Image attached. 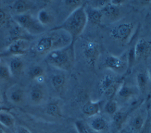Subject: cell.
Here are the masks:
<instances>
[{"label": "cell", "instance_id": "obj_18", "mask_svg": "<svg viewBox=\"0 0 151 133\" xmlns=\"http://www.w3.org/2000/svg\"><path fill=\"white\" fill-rule=\"evenodd\" d=\"M87 21L93 25H99L103 19V14L101 9L97 8H90L86 10Z\"/></svg>", "mask_w": 151, "mask_h": 133}, {"label": "cell", "instance_id": "obj_21", "mask_svg": "<svg viewBox=\"0 0 151 133\" xmlns=\"http://www.w3.org/2000/svg\"><path fill=\"white\" fill-rule=\"evenodd\" d=\"M30 7L29 3L25 1H16L12 7V11L14 15H19L28 12Z\"/></svg>", "mask_w": 151, "mask_h": 133}, {"label": "cell", "instance_id": "obj_7", "mask_svg": "<svg viewBox=\"0 0 151 133\" xmlns=\"http://www.w3.org/2000/svg\"><path fill=\"white\" fill-rule=\"evenodd\" d=\"M5 95L7 100L15 105H22L27 101V92L18 84H14L9 87Z\"/></svg>", "mask_w": 151, "mask_h": 133}, {"label": "cell", "instance_id": "obj_15", "mask_svg": "<svg viewBox=\"0 0 151 133\" xmlns=\"http://www.w3.org/2000/svg\"><path fill=\"white\" fill-rule=\"evenodd\" d=\"M145 122V118L141 113L135 114L130 120L128 125L129 133H139L142 129Z\"/></svg>", "mask_w": 151, "mask_h": 133}, {"label": "cell", "instance_id": "obj_13", "mask_svg": "<svg viewBox=\"0 0 151 133\" xmlns=\"http://www.w3.org/2000/svg\"><path fill=\"white\" fill-rule=\"evenodd\" d=\"M87 124L94 132H103L107 127V121L104 118L99 115L89 117Z\"/></svg>", "mask_w": 151, "mask_h": 133}, {"label": "cell", "instance_id": "obj_33", "mask_svg": "<svg viewBox=\"0 0 151 133\" xmlns=\"http://www.w3.org/2000/svg\"><path fill=\"white\" fill-rule=\"evenodd\" d=\"M15 133H31V131L25 126H18L15 129Z\"/></svg>", "mask_w": 151, "mask_h": 133}, {"label": "cell", "instance_id": "obj_25", "mask_svg": "<svg viewBox=\"0 0 151 133\" xmlns=\"http://www.w3.org/2000/svg\"><path fill=\"white\" fill-rule=\"evenodd\" d=\"M117 95L123 99H127L132 96L133 94V88L126 84H123L117 90Z\"/></svg>", "mask_w": 151, "mask_h": 133}, {"label": "cell", "instance_id": "obj_6", "mask_svg": "<svg viewBox=\"0 0 151 133\" xmlns=\"http://www.w3.org/2000/svg\"><path fill=\"white\" fill-rule=\"evenodd\" d=\"M47 89L41 82L34 85L27 92V101L32 105H40L47 99Z\"/></svg>", "mask_w": 151, "mask_h": 133}, {"label": "cell", "instance_id": "obj_12", "mask_svg": "<svg viewBox=\"0 0 151 133\" xmlns=\"http://www.w3.org/2000/svg\"><path fill=\"white\" fill-rule=\"evenodd\" d=\"M29 48V41L24 39H17L9 44L8 51L13 55L19 56L25 53Z\"/></svg>", "mask_w": 151, "mask_h": 133}, {"label": "cell", "instance_id": "obj_34", "mask_svg": "<svg viewBox=\"0 0 151 133\" xmlns=\"http://www.w3.org/2000/svg\"><path fill=\"white\" fill-rule=\"evenodd\" d=\"M147 74H148V76H149V77L150 80H151V66H150V67L149 68V70H148Z\"/></svg>", "mask_w": 151, "mask_h": 133}, {"label": "cell", "instance_id": "obj_11", "mask_svg": "<svg viewBox=\"0 0 151 133\" xmlns=\"http://www.w3.org/2000/svg\"><path fill=\"white\" fill-rule=\"evenodd\" d=\"M151 53V41L141 38L136 42L134 50L133 58L136 61H140L146 58Z\"/></svg>", "mask_w": 151, "mask_h": 133}, {"label": "cell", "instance_id": "obj_10", "mask_svg": "<svg viewBox=\"0 0 151 133\" xmlns=\"http://www.w3.org/2000/svg\"><path fill=\"white\" fill-rule=\"evenodd\" d=\"M116 83L117 80L114 76L111 74H105L99 82V92L106 97L110 98L116 92Z\"/></svg>", "mask_w": 151, "mask_h": 133}, {"label": "cell", "instance_id": "obj_31", "mask_svg": "<svg viewBox=\"0 0 151 133\" xmlns=\"http://www.w3.org/2000/svg\"><path fill=\"white\" fill-rule=\"evenodd\" d=\"M7 18V14L5 9L0 6V25H2Z\"/></svg>", "mask_w": 151, "mask_h": 133}, {"label": "cell", "instance_id": "obj_9", "mask_svg": "<svg viewBox=\"0 0 151 133\" xmlns=\"http://www.w3.org/2000/svg\"><path fill=\"white\" fill-rule=\"evenodd\" d=\"M99 44L94 40H88L83 46V53L87 63L93 65L97 60L100 55Z\"/></svg>", "mask_w": 151, "mask_h": 133}, {"label": "cell", "instance_id": "obj_27", "mask_svg": "<svg viewBox=\"0 0 151 133\" xmlns=\"http://www.w3.org/2000/svg\"><path fill=\"white\" fill-rule=\"evenodd\" d=\"M12 74L7 64L0 63V82L8 81Z\"/></svg>", "mask_w": 151, "mask_h": 133}, {"label": "cell", "instance_id": "obj_14", "mask_svg": "<svg viewBox=\"0 0 151 133\" xmlns=\"http://www.w3.org/2000/svg\"><path fill=\"white\" fill-rule=\"evenodd\" d=\"M36 17L44 27L52 24L55 21V15L53 12L47 8H43L39 10Z\"/></svg>", "mask_w": 151, "mask_h": 133}, {"label": "cell", "instance_id": "obj_28", "mask_svg": "<svg viewBox=\"0 0 151 133\" xmlns=\"http://www.w3.org/2000/svg\"><path fill=\"white\" fill-rule=\"evenodd\" d=\"M126 119V114L124 112L121 111H117L113 115V124L116 127H120L123 124Z\"/></svg>", "mask_w": 151, "mask_h": 133}, {"label": "cell", "instance_id": "obj_5", "mask_svg": "<svg viewBox=\"0 0 151 133\" xmlns=\"http://www.w3.org/2000/svg\"><path fill=\"white\" fill-rule=\"evenodd\" d=\"M134 33V25L132 22H123L114 27L110 31L112 40L120 43H126Z\"/></svg>", "mask_w": 151, "mask_h": 133}, {"label": "cell", "instance_id": "obj_3", "mask_svg": "<svg viewBox=\"0 0 151 133\" xmlns=\"http://www.w3.org/2000/svg\"><path fill=\"white\" fill-rule=\"evenodd\" d=\"M87 22L86 9L84 6H80L72 11L60 28L67 31L71 35L73 39H74L83 33Z\"/></svg>", "mask_w": 151, "mask_h": 133}, {"label": "cell", "instance_id": "obj_17", "mask_svg": "<svg viewBox=\"0 0 151 133\" xmlns=\"http://www.w3.org/2000/svg\"><path fill=\"white\" fill-rule=\"evenodd\" d=\"M12 76H18L22 74L25 70V63L24 61L17 57H14L10 60L8 64Z\"/></svg>", "mask_w": 151, "mask_h": 133}, {"label": "cell", "instance_id": "obj_4", "mask_svg": "<svg viewBox=\"0 0 151 133\" xmlns=\"http://www.w3.org/2000/svg\"><path fill=\"white\" fill-rule=\"evenodd\" d=\"M13 18L18 25L31 34H40L44 31L45 27L38 22L37 17L28 12L14 15Z\"/></svg>", "mask_w": 151, "mask_h": 133}, {"label": "cell", "instance_id": "obj_36", "mask_svg": "<svg viewBox=\"0 0 151 133\" xmlns=\"http://www.w3.org/2000/svg\"><path fill=\"white\" fill-rule=\"evenodd\" d=\"M1 91H0V102H1Z\"/></svg>", "mask_w": 151, "mask_h": 133}, {"label": "cell", "instance_id": "obj_26", "mask_svg": "<svg viewBox=\"0 0 151 133\" xmlns=\"http://www.w3.org/2000/svg\"><path fill=\"white\" fill-rule=\"evenodd\" d=\"M46 113L52 117H59L61 115V109L57 103L54 102L49 103L46 107Z\"/></svg>", "mask_w": 151, "mask_h": 133}, {"label": "cell", "instance_id": "obj_8", "mask_svg": "<svg viewBox=\"0 0 151 133\" xmlns=\"http://www.w3.org/2000/svg\"><path fill=\"white\" fill-rule=\"evenodd\" d=\"M103 64L107 69L115 73L121 74L126 70L127 61L124 58L120 56L110 54L106 57Z\"/></svg>", "mask_w": 151, "mask_h": 133}, {"label": "cell", "instance_id": "obj_30", "mask_svg": "<svg viewBox=\"0 0 151 133\" xmlns=\"http://www.w3.org/2000/svg\"><path fill=\"white\" fill-rule=\"evenodd\" d=\"M106 112L109 114L113 115L117 111V104L114 100H110L106 105Z\"/></svg>", "mask_w": 151, "mask_h": 133}, {"label": "cell", "instance_id": "obj_32", "mask_svg": "<svg viewBox=\"0 0 151 133\" xmlns=\"http://www.w3.org/2000/svg\"><path fill=\"white\" fill-rule=\"evenodd\" d=\"M65 3L67 5L70 7H76V8L80 7L81 1H65Z\"/></svg>", "mask_w": 151, "mask_h": 133}, {"label": "cell", "instance_id": "obj_20", "mask_svg": "<svg viewBox=\"0 0 151 133\" xmlns=\"http://www.w3.org/2000/svg\"><path fill=\"white\" fill-rule=\"evenodd\" d=\"M51 83L56 91L61 92L65 86V77L61 73L54 74L51 77Z\"/></svg>", "mask_w": 151, "mask_h": 133}, {"label": "cell", "instance_id": "obj_2", "mask_svg": "<svg viewBox=\"0 0 151 133\" xmlns=\"http://www.w3.org/2000/svg\"><path fill=\"white\" fill-rule=\"evenodd\" d=\"M75 60L74 50L73 44L51 51L45 56V60L50 66L67 71L71 69Z\"/></svg>", "mask_w": 151, "mask_h": 133}, {"label": "cell", "instance_id": "obj_1", "mask_svg": "<svg viewBox=\"0 0 151 133\" xmlns=\"http://www.w3.org/2000/svg\"><path fill=\"white\" fill-rule=\"evenodd\" d=\"M73 40L67 31L60 28L42 34L30 48L35 54L45 56L51 51L70 46Z\"/></svg>", "mask_w": 151, "mask_h": 133}, {"label": "cell", "instance_id": "obj_35", "mask_svg": "<svg viewBox=\"0 0 151 133\" xmlns=\"http://www.w3.org/2000/svg\"><path fill=\"white\" fill-rule=\"evenodd\" d=\"M0 133H5V132H4L2 129L0 131Z\"/></svg>", "mask_w": 151, "mask_h": 133}, {"label": "cell", "instance_id": "obj_16", "mask_svg": "<svg viewBox=\"0 0 151 133\" xmlns=\"http://www.w3.org/2000/svg\"><path fill=\"white\" fill-rule=\"evenodd\" d=\"M103 14V18H106L109 20H116L119 18L121 15V11L118 6L111 4L105 5L101 9Z\"/></svg>", "mask_w": 151, "mask_h": 133}, {"label": "cell", "instance_id": "obj_23", "mask_svg": "<svg viewBox=\"0 0 151 133\" xmlns=\"http://www.w3.org/2000/svg\"><path fill=\"white\" fill-rule=\"evenodd\" d=\"M45 74V70L44 68L39 64H36L31 67L28 72V76L33 80H38L41 79L44 76Z\"/></svg>", "mask_w": 151, "mask_h": 133}, {"label": "cell", "instance_id": "obj_24", "mask_svg": "<svg viewBox=\"0 0 151 133\" xmlns=\"http://www.w3.org/2000/svg\"><path fill=\"white\" fill-rule=\"evenodd\" d=\"M150 81L147 73L139 72L136 76V83L139 89L143 92L148 86Z\"/></svg>", "mask_w": 151, "mask_h": 133}, {"label": "cell", "instance_id": "obj_19", "mask_svg": "<svg viewBox=\"0 0 151 133\" xmlns=\"http://www.w3.org/2000/svg\"><path fill=\"white\" fill-rule=\"evenodd\" d=\"M82 111L85 115L88 117L98 115L100 111V103L97 102H87L83 105Z\"/></svg>", "mask_w": 151, "mask_h": 133}, {"label": "cell", "instance_id": "obj_29", "mask_svg": "<svg viewBox=\"0 0 151 133\" xmlns=\"http://www.w3.org/2000/svg\"><path fill=\"white\" fill-rule=\"evenodd\" d=\"M76 126L78 133H95L88 125L81 121L76 122Z\"/></svg>", "mask_w": 151, "mask_h": 133}, {"label": "cell", "instance_id": "obj_22", "mask_svg": "<svg viewBox=\"0 0 151 133\" xmlns=\"http://www.w3.org/2000/svg\"><path fill=\"white\" fill-rule=\"evenodd\" d=\"M15 118L9 112L1 111H0V124L8 128H11L15 125Z\"/></svg>", "mask_w": 151, "mask_h": 133}]
</instances>
